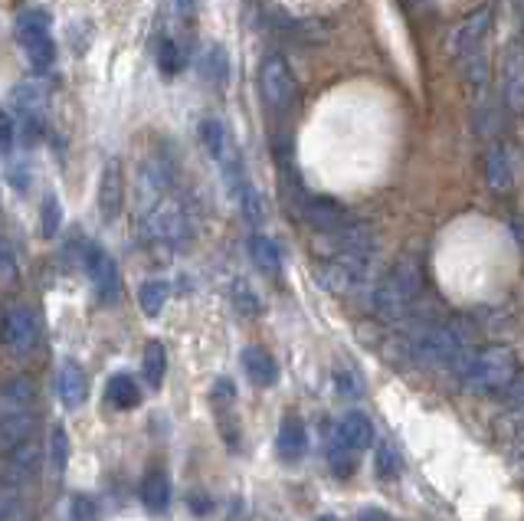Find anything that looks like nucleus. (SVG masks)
I'll return each instance as SVG.
<instances>
[{
  "mask_svg": "<svg viewBox=\"0 0 524 521\" xmlns=\"http://www.w3.org/2000/svg\"><path fill=\"white\" fill-rule=\"evenodd\" d=\"M335 387H338L341 397H351V400L364 394V381H361V374H357L354 367H338V371H335Z\"/></svg>",
  "mask_w": 524,
  "mask_h": 521,
  "instance_id": "30",
  "label": "nucleus"
},
{
  "mask_svg": "<svg viewBox=\"0 0 524 521\" xmlns=\"http://www.w3.org/2000/svg\"><path fill=\"white\" fill-rule=\"evenodd\" d=\"M485 168H488V184H492V191L505 194L515 177H511V161H508V151L502 145H495L492 151H488Z\"/></svg>",
  "mask_w": 524,
  "mask_h": 521,
  "instance_id": "22",
  "label": "nucleus"
},
{
  "mask_svg": "<svg viewBox=\"0 0 524 521\" xmlns=\"http://www.w3.org/2000/svg\"><path fill=\"white\" fill-rule=\"evenodd\" d=\"M171 299V286L164 279H148L145 286L138 289V302H141V312L148 318H158L164 312V305Z\"/></svg>",
  "mask_w": 524,
  "mask_h": 521,
  "instance_id": "23",
  "label": "nucleus"
},
{
  "mask_svg": "<svg viewBox=\"0 0 524 521\" xmlns=\"http://www.w3.org/2000/svg\"><path fill=\"white\" fill-rule=\"evenodd\" d=\"M420 289H423V269L416 266V259H400L374 292V312L377 318L384 322H400L407 318L410 309L420 299Z\"/></svg>",
  "mask_w": 524,
  "mask_h": 521,
  "instance_id": "4",
  "label": "nucleus"
},
{
  "mask_svg": "<svg viewBox=\"0 0 524 521\" xmlns=\"http://www.w3.org/2000/svg\"><path fill=\"white\" fill-rule=\"evenodd\" d=\"M204 76H207L217 89H223L226 79H230V56H226V50H223L220 43H213L210 50L204 53Z\"/></svg>",
  "mask_w": 524,
  "mask_h": 521,
  "instance_id": "25",
  "label": "nucleus"
},
{
  "mask_svg": "<svg viewBox=\"0 0 524 521\" xmlns=\"http://www.w3.org/2000/svg\"><path fill=\"white\" fill-rule=\"evenodd\" d=\"M459 377L472 394H505L518 381V358L505 345H488L469 354Z\"/></svg>",
  "mask_w": 524,
  "mask_h": 521,
  "instance_id": "3",
  "label": "nucleus"
},
{
  "mask_svg": "<svg viewBox=\"0 0 524 521\" xmlns=\"http://www.w3.org/2000/svg\"><path fill=\"white\" fill-rule=\"evenodd\" d=\"M125 207V168L118 158H109L102 168L99 181V213L102 220H118V213Z\"/></svg>",
  "mask_w": 524,
  "mask_h": 521,
  "instance_id": "11",
  "label": "nucleus"
},
{
  "mask_svg": "<svg viewBox=\"0 0 524 521\" xmlns=\"http://www.w3.org/2000/svg\"><path fill=\"white\" fill-rule=\"evenodd\" d=\"M505 102L511 112H521V102H524V56H521V43H511L508 46V56H505Z\"/></svg>",
  "mask_w": 524,
  "mask_h": 521,
  "instance_id": "18",
  "label": "nucleus"
},
{
  "mask_svg": "<svg viewBox=\"0 0 524 521\" xmlns=\"http://www.w3.org/2000/svg\"><path fill=\"white\" fill-rule=\"evenodd\" d=\"M17 40L23 53L37 69H50L56 59V40L50 33V17L46 10H23L17 17Z\"/></svg>",
  "mask_w": 524,
  "mask_h": 521,
  "instance_id": "7",
  "label": "nucleus"
},
{
  "mask_svg": "<svg viewBox=\"0 0 524 521\" xmlns=\"http://www.w3.org/2000/svg\"><path fill=\"white\" fill-rule=\"evenodd\" d=\"M0 279H17V263H14V253L7 250V243H0Z\"/></svg>",
  "mask_w": 524,
  "mask_h": 521,
  "instance_id": "35",
  "label": "nucleus"
},
{
  "mask_svg": "<svg viewBox=\"0 0 524 521\" xmlns=\"http://www.w3.org/2000/svg\"><path fill=\"white\" fill-rule=\"evenodd\" d=\"M174 4H177V14H190V10H194V0H174Z\"/></svg>",
  "mask_w": 524,
  "mask_h": 521,
  "instance_id": "40",
  "label": "nucleus"
},
{
  "mask_svg": "<svg viewBox=\"0 0 524 521\" xmlns=\"http://www.w3.org/2000/svg\"><path fill=\"white\" fill-rule=\"evenodd\" d=\"M141 371H145L148 387L158 390L164 384V374H168V348L161 341H148L145 345V361H141Z\"/></svg>",
  "mask_w": 524,
  "mask_h": 521,
  "instance_id": "21",
  "label": "nucleus"
},
{
  "mask_svg": "<svg viewBox=\"0 0 524 521\" xmlns=\"http://www.w3.org/2000/svg\"><path fill=\"white\" fill-rule=\"evenodd\" d=\"M56 394H59V404L66 410H79L86 404L89 397V381H86V371L76 364V361H63L56 371Z\"/></svg>",
  "mask_w": 524,
  "mask_h": 521,
  "instance_id": "13",
  "label": "nucleus"
},
{
  "mask_svg": "<svg viewBox=\"0 0 524 521\" xmlns=\"http://www.w3.org/2000/svg\"><path fill=\"white\" fill-rule=\"evenodd\" d=\"M243 371H246V377L256 387H272V384L279 381V364H276V358H272V354L266 348H259V345H249L243 351Z\"/></svg>",
  "mask_w": 524,
  "mask_h": 521,
  "instance_id": "17",
  "label": "nucleus"
},
{
  "mask_svg": "<svg viewBox=\"0 0 524 521\" xmlns=\"http://www.w3.org/2000/svg\"><path fill=\"white\" fill-rule=\"evenodd\" d=\"M302 217H305L308 227L318 230V233H338L344 223H351L348 210L338 207L335 200H328V197H305Z\"/></svg>",
  "mask_w": 524,
  "mask_h": 521,
  "instance_id": "12",
  "label": "nucleus"
},
{
  "mask_svg": "<svg viewBox=\"0 0 524 521\" xmlns=\"http://www.w3.org/2000/svg\"><path fill=\"white\" fill-rule=\"evenodd\" d=\"M0 331H4L7 348L17 354H30L40 345V318L30 305H10Z\"/></svg>",
  "mask_w": 524,
  "mask_h": 521,
  "instance_id": "8",
  "label": "nucleus"
},
{
  "mask_svg": "<svg viewBox=\"0 0 524 521\" xmlns=\"http://www.w3.org/2000/svg\"><path fill=\"white\" fill-rule=\"evenodd\" d=\"M154 63H158L164 76L181 73V50H177V43L171 37H161L158 46H154Z\"/></svg>",
  "mask_w": 524,
  "mask_h": 521,
  "instance_id": "27",
  "label": "nucleus"
},
{
  "mask_svg": "<svg viewBox=\"0 0 524 521\" xmlns=\"http://www.w3.org/2000/svg\"><path fill=\"white\" fill-rule=\"evenodd\" d=\"M240 207H243V213H246V220L249 223H262L266 220V200H262V194L256 191L253 184H243V191H240Z\"/></svg>",
  "mask_w": 524,
  "mask_h": 521,
  "instance_id": "29",
  "label": "nucleus"
},
{
  "mask_svg": "<svg viewBox=\"0 0 524 521\" xmlns=\"http://www.w3.org/2000/svg\"><path fill=\"white\" fill-rule=\"evenodd\" d=\"M276 453L282 463H299L308 453V426L299 417H285L276 436Z\"/></svg>",
  "mask_w": 524,
  "mask_h": 521,
  "instance_id": "15",
  "label": "nucleus"
},
{
  "mask_svg": "<svg viewBox=\"0 0 524 521\" xmlns=\"http://www.w3.org/2000/svg\"><path fill=\"white\" fill-rule=\"evenodd\" d=\"M331 466H335L338 476H351V472L357 469V449L335 443L331 446Z\"/></svg>",
  "mask_w": 524,
  "mask_h": 521,
  "instance_id": "33",
  "label": "nucleus"
},
{
  "mask_svg": "<svg viewBox=\"0 0 524 521\" xmlns=\"http://www.w3.org/2000/svg\"><path fill=\"white\" fill-rule=\"evenodd\" d=\"M50 463H53V476L63 479L66 466H69V433H66V426H53V433H50Z\"/></svg>",
  "mask_w": 524,
  "mask_h": 521,
  "instance_id": "26",
  "label": "nucleus"
},
{
  "mask_svg": "<svg viewBox=\"0 0 524 521\" xmlns=\"http://www.w3.org/2000/svg\"><path fill=\"white\" fill-rule=\"evenodd\" d=\"M14 148V122H10L7 112H0V151Z\"/></svg>",
  "mask_w": 524,
  "mask_h": 521,
  "instance_id": "36",
  "label": "nucleus"
},
{
  "mask_svg": "<svg viewBox=\"0 0 524 521\" xmlns=\"http://www.w3.org/2000/svg\"><path fill=\"white\" fill-rule=\"evenodd\" d=\"M14 105L20 109L23 118H40L46 96L37 82H20V86H14Z\"/></svg>",
  "mask_w": 524,
  "mask_h": 521,
  "instance_id": "24",
  "label": "nucleus"
},
{
  "mask_svg": "<svg viewBox=\"0 0 524 521\" xmlns=\"http://www.w3.org/2000/svg\"><path fill=\"white\" fill-rule=\"evenodd\" d=\"M335 443L351 446V449H357V453L371 449L374 446V423H371V417L361 413V410L344 413V417L338 420V440Z\"/></svg>",
  "mask_w": 524,
  "mask_h": 521,
  "instance_id": "14",
  "label": "nucleus"
},
{
  "mask_svg": "<svg viewBox=\"0 0 524 521\" xmlns=\"http://www.w3.org/2000/svg\"><path fill=\"white\" fill-rule=\"evenodd\" d=\"M37 426V387L27 377L0 384V453H10L33 436Z\"/></svg>",
  "mask_w": 524,
  "mask_h": 521,
  "instance_id": "1",
  "label": "nucleus"
},
{
  "mask_svg": "<svg viewBox=\"0 0 524 521\" xmlns=\"http://www.w3.org/2000/svg\"><path fill=\"white\" fill-rule=\"evenodd\" d=\"M249 256H253V263L259 272H266V276H282V253H279V243L269 240V236L256 233L253 240H249Z\"/></svg>",
  "mask_w": 524,
  "mask_h": 521,
  "instance_id": "20",
  "label": "nucleus"
},
{
  "mask_svg": "<svg viewBox=\"0 0 524 521\" xmlns=\"http://www.w3.org/2000/svg\"><path fill=\"white\" fill-rule=\"evenodd\" d=\"M69 521H99V505L92 495H73L69 499Z\"/></svg>",
  "mask_w": 524,
  "mask_h": 521,
  "instance_id": "31",
  "label": "nucleus"
},
{
  "mask_svg": "<svg viewBox=\"0 0 524 521\" xmlns=\"http://www.w3.org/2000/svg\"><path fill=\"white\" fill-rule=\"evenodd\" d=\"M315 521H338V518H335V515H318Z\"/></svg>",
  "mask_w": 524,
  "mask_h": 521,
  "instance_id": "41",
  "label": "nucleus"
},
{
  "mask_svg": "<svg viewBox=\"0 0 524 521\" xmlns=\"http://www.w3.org/2000/svg\"><path fill=\"white\" fill-rule=\"evenodd\" d=\"M233 302H236V309H240L243 315H249V318H256V315H259V299H256L253 289H249L243 279L233 286Z\"/></svg>",
  "mask_w": 524,
  "mask_h": 521,
  "instance_id": "34",
  "label": "nucleus"
},
{
  "mask_svg": "<svg viewBox=\"0 0 524 521\" xmlns=\"http://www.w3.org/2000/svg\"><path fill=\"white\" fill-rule=\"evenodd\" d=\"M82 263H86V272H89L95 292H99V299L102 302H115L118 299V289H122V279H118L115 259L105 253L102 246L89 243L86 246V256H82Z\"/></svg>",
  "mask_w": 524,
  "mask_h": 521,
  "instance_id": "9",
  "label": "nucleus"
},
{
  "mask_svg": "<svg viewBox=\"0 0 524 521\" xmlns=\"http://www.w3.org/2000/svg\"><path fill=\"white\" fill-rule=\"evenodd\" d=\"M259 89L262 102L276 115H289L299 105V79H295L289 59L282 53H266L259 63Z\"/></svg>",
  "mask_w": 524,
  "mask_h": 521,
  "instance_id": "5",
  "label": "nucleus"
},
{
  "mask_svg": "<svg viewBox=\"0 0 524 521\" xmlns=\"http://www.w3.org/2000/svg\"><path fill=\"white\" fill-rule=\"evenodd\" d=\"M141 505L148 508L151 515H161L171 508V476L164 469H148L145 479H141Z\"/></svg>",
  "mask_w": 524,
  "mask_h": 521,
  "instance_id": "16",
  "label": "nucleus"
},
{
  "mask_svg": "<svg viewBox=\"0 0 524 521\" xmlns=\"http://www.w3.org/2000/svg\"><path fill=\"white\" fill-rule=\"evenodd\" d=\"M40 223H43V236L46 240H53L63 227V204H59L56 194H46L43 197V207H40Z\"/></svg>",
  "mask_w": 524,
  "mask_h": 521,
  "instance_id": "28",
  "label": "nucleus"
},
{
  "mask_svg": "<svg viewBox=\"0 0 524 521\" xmlns=\"http://www.w3.org/2000/svg\"><path fill=\"white\" fill-rule=\"evenodd\" d=\"M357 521H393V518L387 512H380V508H371V512H364Z\"/></svg>",
  "mask_w": 524,
  "mask_h": 521,
  "instance_id": "39",
  "label": "nucleus"
},
{
  "mask_svg": "<svg viewBox=\"0 0 524 521\" xmlns=\"http://www.w3.org/2000/svg\"><path fill=\"white\" fill-rule=\"evenodd\" d=\"M0 521H30V512H27V508H23V505L17 502V505L10 508V512H7L4 518H0Z\"/></svg>",
  "mask_w": 524,
  "mask_h": 521,
  "instance_id": "38",
  "label": "nucleus"
},
{
  "mask_svg": "<svg viewBox=\"0 0 524 521\" xmlns=\"http://www.w3.org/2000/svg\"><path fill=\"white\" fill-rule=\"evenodd\" d=\"M472 354V331L466 322H443L420 331L413 341V358L426 367H446V371H462V364Z\"/></svg>",
  "mask_w": 524,
  "mask_h": 521,
  "instance_id": "2",
  "label": "nucleus"
},
{
  "mask_svg": "<svg viewBox=\"0 0 524 521\" xmlns=\"http://www.w3.org/2000/svg\"><path fill=\"white\" fill-rule=\"evenodd\" d=\"M488 33H492V7H482V10H475L472 17L462 20L456 33H452V56L462 59L475 50H485Z\"/></svg>",
  "mask_w": 524,
  "mask_h": 521,
  "instance_id": "10",
  "label": "nucleus"
},
{
  "mask_svg": "<svg viewBox=\"0 0 524 521\" xmlns=\"http://www.w3.org/2000/svg\"><path fill=\"white\" fill-rule=\"evenodd\" d=\"M105 400L118 410H135L141 404V387L131 374H112L105 384Z\"/></svg>",
  "mask_w": 524,
  "mask_h": 521,
  "instance_id": "19",
  "label": "nucleus"
},
{
  "mask_svg": "<svg viewBox=\"0 0 524 521\" xmlns=\"http://www.w3.org/2000/svg\"><path fill=\"white\" fill-rule=\"evenodd\" d=\"M400 469H403L400 453H397V449H393L390 443H384V446L377 449V472H380L384 479H397Z\"/></svg>",
  "mask_w": 524,
  "mask_h": 521,
  "instance_id": "32",
  "label": "nucleus"
},
{
  "mask_svg": "<svg viewBox=\"0 0 524 521\" xmlns=\"http://www.w3.org/2000/svg\"><path fill=\"white\" fill-rule=\"evenodd\" d=\"M141 233H145V240L154 246V250H171V246L184 243L187 217H184V210L171 200V194L145 210V227H141Z\"/></svg>",
  "mask_w": 524,
  "mask_h": 521,
  "instance_id": "6",
  "label": "nucleus"
},
{
  "mask_svg": "<svg viewBox=\"0 0 524 521\" xmlns=\"http://www.w3.org/2000/svg\"><path fill=\"white\" fill-rule=\"evenodd\" d=\"M17 502H20V499H17V492H0V518H4Z\"/></svg>",
  "mask_w": 524,
  "mask_h": 521,
  "instance_id": "37",
  "label": "nucleus"
}]
</instances>
